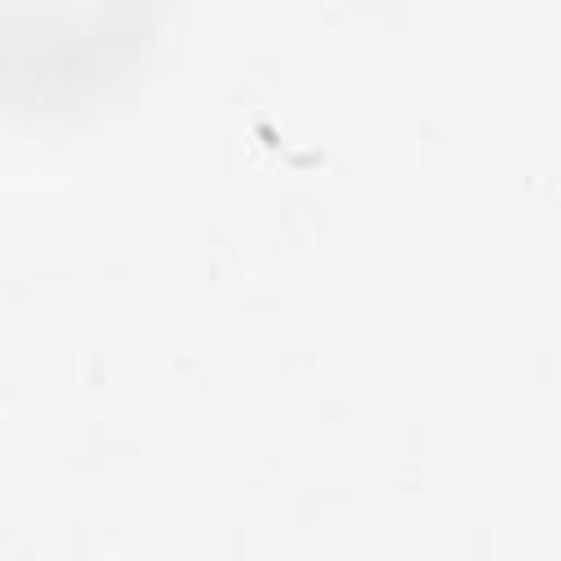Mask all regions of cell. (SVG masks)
Masks as SVG:
<instances>
[{
	"mask_svg": "<svg viewBox=\"0 0 561 561\" xmlns=\"http://www.w3.org/2000/svg\"><path fill=\"white\" fill-rule=\"evenodd\" d=\"M162 0H0V110L48 114L96 96L153 39Z\"/></svg>",
	"mask_w": 561,
	"mask_h": 561,
	"instance_id": "cell-1",
	"label": "cell"
}]
</instances>
